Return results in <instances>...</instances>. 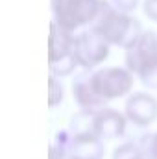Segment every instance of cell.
Listing matches in <instances>:
<instances>
[{
    "instance_id": "obj_1",
    "label": "cell",
    "mask_w": 157,
    "mask_h": 159,
    "mask_svg": "<svg viewBox=\"0 0 157 159\" xmlns=\"http://www.w3.org/2000/svg\"><path fill=\"white\" fill-rule=\"evenodd\" d=\"M107 7L105 0H52L56 22L70 34L85 24H96Z\"/></svg>"
},
{
    "instance_id": "obj_2",
    "label": "cell",
    "mask_w": 157,
    "mask_h": 159,
    "mask_svg": "<svg viewBox=\"0 0 157 159\" xmlns=\"http://www.w3.org/2000/svg\"><path fill=\"white\" fill-rule=\"evenodd\" d=\"M126 65L146 87L157 89V35L154 32H142L139 41L128 48Z\"/></svg>"
},
{
    "instance_id": "obj_3",
    "label": "cell",
    "mask_w": 157,
    "mask_h": 159,
    "mask_svg": "<svg viewBox=\"0 0 157 159\" xmlns=\"http://www.w3.org/2000/svg\"><path fill=\"white\" fill-rule=\"evenodd\" d=\"M109 44L124 46L126 50L133 46L139 37L142 35L141 22L135 17H129L128 13H120L113 6L105 9V13L98 19V22L92 26Z\"/></svg>"
},
{
    "instance_id": "obj_4",
    "label": "cell",
    "mask_w": 157,
    "mask_h": 159,
    "mask_svg": "<svg viewBox=\"0 0 157 159\" xmlns=\"http://www.w3.org/2000/svg\"><path fill=\"white\" fill-rule=\"evenodd\" d=\"M48 65L52 76H67L74 70L78 65L76 54H74V37L70 32L63 30L56 20L50 24V56Z\"/></svg>"
},
{
    "instance_id": "obj_5",
    "label": "cell",
    "mask_w": 157,
    "mask_h": 159,
    "mask_svg": "<svg viewBox=\"0 0 157 159\" xmlns=\"http://www.w3.org/2000/svg\"><path fill=\"white\" fill-rule=\"evenodd\" d=\"M92 85L104 100L124 96L133 87V74L128 69L105 67L92 72Z\"/></svg>"
},
{
    "instance_id": "obj_6",
    "label": "cell",
    "mask_w": 157,
    "mask_h": 159,
    "mask_svg": "<svg viewBox=\"0 0 157 159\" xmlns=\"http://www.w3.org/2000/svg\"><path fill=\"white\" fill-rule=\"evenodd\" d=\"M74 54H76L78 65L89 70L100 65L109 56V43L94 28H89L81 32L78 37H74Z\"/></svg>"
},
{
    "instance_id": "obj_7",
    "label": "cell",
    "mask_w": 157,
    "mask_h": 159,
    "mask_svg": "<svg viewBox=\"0 0 157 159\" xmlns=\"http://www.w3.org/2000/svg\"><path fill=\"white\" fill-rule=\"evenodd\" d=\"M72 93L74 98L78 102V106L85 111V113H100L105 109V102L94 89L92 85V72H81L76 76V80L72 81Z\"/></svg>"
},
{
    "instance_id": "obj_8",
    "label": "cell",
    "mask_w": 157,
    "mask_h": 159,
    "mask_svg": "<svg viewBox=\"0 0 157 159\" xmlns=\"http://www.w3.org/2000/svg\"><path fill=\"white\" fill-rule=\"evenodd\" d=\"M126 117L135 126H150L157 119V100L146 93H135L126 102Z\"/></svg>"
},
{
    "instance_id": "obj_9",
    "label": "cell",
    "mask_w": 157,
    "mask_h": 159,
    "mask_svg": "<svg viewBox=\"0 0 157 159\" xmlns=\"http://www.w3.org/2000/svg\"><path fill=\"white\" fill-rule=\"evenodd\" d=\"M126 131V117L111 107L94 115V135L102 141H111L122 137Z\"/></svg>"
},
{
    "instance_id": "obj_10",
    "label": "cell",
    "mask_w": 157,
    "mask_h": 159,
    "mask_svg": "<svg viewBox=\"0 0 157 159\" xmlns=\"http://www.w3.org/2000/svg\"><path fill=\"white\" fill-rule=\"evenodd\" d=\"M113 159H146V156L142 154V150L139 148L137 143L129 141V143L120 144L117 150H115Z\"/></svg>"
},
{
    "instance_id": "obj_11",
    "label": "cell",
    "mask_w": 157,
    "mask_h": 159,
    "mask_svg": "<svg viewBox=\"0 0 157 159\" xmlns=\"http://www.w3.org/2000/svg\"><path fill=\"white\" fill-rule=\"evenodd\" d=\"M137 144L142 150V154L146 156V159H157V131L142 135Z\"/></svg>"
},
{
    "instance_id": "obj_12",
    "label": "cell",
    "mask_w": 157,
    "mask_h": 159,
    "mask_svg": "<svg viewBox=\"0 0 157 159\" xmlns=\"http://www.w3.org/2000/svg\"><path fill=\"white\" fill-rule=\"evenodd\" d=\"M61 100H63V87H61L59 80L50 74V78H48V106L54 107Z\"/></svg>"
},
{
    "instance_id": "obj_13",
    "label": "cell",
    "mask_w": 157,
    "mask_h": 159,
    "mask_svg": "<svg viewBox=\"0 0 157 159\" xmlns=\"http://www.w3.org/2000/svg\"><path fill=\"white\" fill-rule=\"evenodd\" d=\"M139 0H111V6L120 13H129L137 7Z\"/></svg>"
},
{
    "instance_id": "obj_14",
    "label": "cell",
    "mask_w": 157,
    "mask_h": 159,
    "mask_svg": "<svg viewBox=\"0 0 157 159\" xmlns=\"http://www.w3.org/2000/svg\"><path fill=\"white\" fill-rule=\"evenodd\" d=\"M144 13L152 20H157V0H146L144 2Z\"/></svg>"
},
{
    "instance_id": "obj_15",
    "label": "cell",
    "mask_w": 157,
    "mask_h": 159,
    "mask_svg": "<svg viewBox=\"0 0 157 159\" xmlns=\"http://www.w3.org/2000/svg\"><path fill=\"white\" fill-rule=\"evenodd\" d=\"M50 159H78V157H74V156H61V154H57V152L50 146Z\"/></svg>"
}]
</instances>
